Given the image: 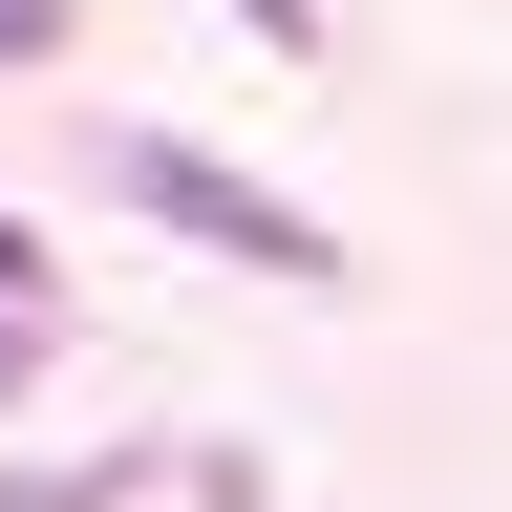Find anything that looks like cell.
I'll list each match as a JSON object with an SVG mask.
<instances>
[{
    "instance_id": "1",
    "label": "cell",
    "mask_w": 512,
    "mask_h": 512,
    "mask_svg": "<svg viewBox=\"0 0 512 512\" xmlns=\"http://www.w3.org/2000/svg\"><path fill=\"white\" fill-rule=\"evenodd\" d=\"M107 192H128V214H171L192 256H235V278H342V235H320L299 192H256V171H214V150H171V128H128Z\"/></svg>"
},
{
    "instance_id": "2",
    "label": "cell",
    "mask_w": 512,
    "mask_h": 512,
    "mask_svg": "<svg viewBox=\"0 0 512 512\" xmlns=\"http://www.w3.org/2000/svg\"><path fill=\"white\" fill-rule=\"evenodd\" d=\"M22 64H64V0H0V86H22Z\"/></svg>"
},
{
    "instance_id": "3",
    "label": "cell",
    "mask_w": 512,
    "mask_h": 512,
    "mask_svg": "<svg viewBox=\"0 0 512 512\" xmlns=\"http://www.w3.org/2000/svg\"><path fill=\"white\" fill-rule=\"evenodd\" d=\"M235 22H256V43H278V64H299V43H320V0H235Z\"/></svg>"
},
{
    "instance_id": "4",
    "label": "cell",
    "mask_w": 512,
    "mask_h": 512,
    "mask_svg": "<svg viewBox=\"0 0 512 512\" xmlns=\"http://www.w3.org/2000/svg\"><path fill=\"white\" fill-rule=\"evenodd\" d=\"M22 363H43V299H0V384H22Z\"/></svg>"
},
{
    "instance_id": "5",
    "label": "cell",
    "mask_w": 512,
    "mask_h": 512,
    "mask_svg": "<svg viewBox=\"0 0 512 512\" xmlns=\"http://www.w3.org/2000/svg\"><path fill=\"white\" fill-rule=\"evenodd\" d=\"M0 299H43V235H22V214H0Z\"/></svg>"
}]
</instances>
